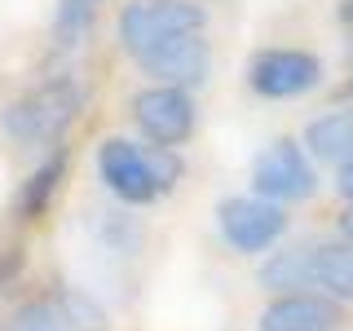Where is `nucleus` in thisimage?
Segmentation results:
<instances>
[{"instance_id":"f257e3e1","label":"nucleus","mask_w":353,"mask_h":331,"mask_svg":"<svg viewBox=\"0 0 353 331\" xmlns=\"http://www.w3.org/2000/svg\"><path fill=\"white\" fill-rule=\"evenodd\" d=\"M80 106H84L80 80L53 75V80H44L40 88L14 97V102L0 110V128H5V137L18 141V146H53L58 150L66 128L80 115Z\"/></svg>"},{"instance_id":"f03ea898","label":"nucleus","mask_w":353,"mask_h":331,"mask_svg":"<svg viewBox=\"0 0 353 331\" xmlns=\"http://www.w3.org/2000/svg\"><path fill=\"white\" fill-rule=\"evenodd\" d=\"M203 27H208V14L194 0H132V5L119 9L115 40L137 62L154 44H163L172 36H199Z\"/></svg>"},{"instance_id":"7ed1b4c3","label":"nucleus","mask_w":353,"mask_h":331,"mask_svg":"<svg viewBox=\"0 0 353 331\" xmlns=\"http://www.w3.org/2000/svg\"><path fill=\"white\" fill-rule=\"evenodd\" d=\"M216 230L243 257H261L287 234V212L261 194H230L216 203Z\"/></svg>"},{"instance_id":"20e7f679","label":"nucleus","mask_w":353,"mask_h":331,"mask_svg":"<svg viewBox=\"0 0 353 331\" xmlns=\"http://www.w3.org/2000/svg\"><path fill=\"white\" fill-rule=\"evenodd\" d=\"M132 119H137L141 137L154 141L159 150H176L181 141L194 137L199 110L194 97L185 88H168V84H150L132 97Z\"/></svg>"},{"instance_id":"39448f33","label":"nucleus","mask_w":353,"mask_h":331,"mask_svg":"<svg viewBox=\"0 0 353 331\" xmlns=\"http://www.w3.org/2000/svg\"><path fill=\"white\" fill-rule=\"evenodd\" d=\"M314 185H318L314 163H309L305 146L292 137H279L274 146H265L256 154V163H252V190L279 208L292 203V199H309Z\"/></svg>"},{"instance_id":"423d86ee","label":"nucleus","mask_w":353,"mask_h":331,"mask_svg":"<svg viewBox=\"0 0 353 331\" xmlns=\"http://www.w3.org/2000/svg\"><path fill=\"white\" fill-rule=\"evenodd\" d=\"M248 84L256 97H270V102L301 97L323 84V62L309 49H261L248 62Z\"/></svg>"},{"instance_id":"0eeeda50","label":"nucleus","mask_w":353,"mask_h":331,"mask_svg":"<svg viewBox=\"0 0 353 331\" xmlns=\"http://www.w3.org/2000/svg\"><path fill=\"white\" fill-rule=\"evenodd\" d=\"M97 172H102L106 190L124 208H146V203L159 199L146 146H137V141H128V137H106L102 146H97Z\"/></svg>"},{"instance_id":"6e6552de","label":"nucleus","mask_w":353,"mask_h":331,"mask_svg":"<svg viewBox=\"0 0 353 331\" xmlns=\"http://www.w3.org/2000/svg\"><path fill=\"white\" fill-rule=\"evenodd\" d=\"M137 66L150 75L154 84H168V88H199L208 80V71H212V44L203 40V31L199 36H172L163 44H154L137 58Z\"/></svg>"},{"instance_id":"1a4fd4ad","label":"nucleus","mask_w":353,"mask_h":331,"mask_svg":"<svg viewBox=\"0 0 353 331\" xmlns=\"http://www.w3.org/2000/svg\"><path fill=\"white\" fill-rule=\"evenodd\" d=\"M336 327H340V305L318 292L274 296L256 314V331H336Z\"/></svg>"},{"instance_id":"9d476101","label":"nucleus","mask_w":353,"mask_h":331,"mask_svg":"<svg viewBox=\"0 0 353 331\" xmlns=\"http://www.w3.org/2000/svg\"><path fill=\"white\" fill-rule=\"evenodd\" d=\"M314 270H318V243H296V248L270 252V261L261 265L256 279H261L265 292L292 296V292H305V287H314Z\"/></svg>"},{"instance_id":"9b49d317","label":"nucleus","mask_w":353,"mask_h":331,"mask_svg":"<svg viewBox=\"0 0 353 331\" xmlns=\"http://www.w3.org/2000/svg\"><path fill=\"white\" fill-rule=\"evenodd\" d=\"M305 150L323 163H336V168L353 163V106L323 110L318 119H309L305 124Z\"/></svg>"},{"instance_id":"f8f14e48","label":"nucleus","mask_w":353,"mask_h":331,"mask_svg":"<svg viewBox=\"0 0 353 331\" xmlns=\"http://www.w3.org/2000/svg\"><path fill=\"white\" fill-rule=\"evenodd\" d=\"M62 177H66V150H49L44 159L36 163V168L27 172V181L18 185V199H14V212L18 221H40L44 212H49V203L58 199L62 190Z\"/></svg>"},{"instance_id":"ddd939ff","label":"nucleus","mask_w":353,"mask_h":331,"mask_svg":"<svg viewBox=\"0 0 353 331\" xmlns=\"http://www.w3.org/2000/svg\"><path fill=\"white\" fill-rule=\"evenodd\" d=\"M88 225H93L97 243L106 252H115V257H137L141 243H146V230H141V221L128 208H97Z\"/></svg>"},{"instance_id":"4468645a","label":"nucleus","mask_w":353,"mask_h":331,"mask_svg":"<svg viewBox=\"0 0 353 331\" xmlns=\"http://www.w3.org/2000/svg\"><path fill=\"white\" fill-rule=\"evenodd\" d=\"M314 287H323L327 301H353V248L349 243H318V270Z\"/></svg>"},{"instance_id":"2eb2a0df","label":"nucleus","mask_w":353,"mask_h":331,"mask_svg":"<svg viewBox=\"0 0 353 331\" xmlns=\"http://www.w3.org/2000/svg\"><path fill=\"white\" fill-rule=\"evenodd\" d=\"M97 18V0H58V14H53V49L75 53L88 40Z\"/></svg>"},{"instance_id":"dca6fc26","label":"nucleus","mask_w":353,"mask_h":331,"mask_svg":"<svg viewBox=\"0 0 353 331\" xmlns=\"http://www.w3.org/2000/svg\"><path fill=\"white\" fill-rule=\"evenodd\" d=\"M53 301H58V309H62V318H66V327H71V331H106L110 327L102 301H93L84 287H58Z\"/></svg>"},{"instance_id":"f3484780","label":"nucleus","mask_w":353,"mask_h":331,"mask_svg":"<svg viewBox=\"0 0 353 331\" xmlns=\"http://www.w3.org/2000/svg\"><path fill=\"white\" fill-rule=\"evenodd\" d=\"M0 331H71L62 318V309L53 296H36V301H22L14 314L5 318V327Z\"/></svg>"},{"instance_id":"a211bd4d","label":"nucleus","mask_w":353,"mask_h":331,"mask_svg":"<svg viewBox=\"0 0 353 331\" xmlns=\"http://www.w3.org/2000/svg\"><path fill=\"white\" fill-rule=\"evenodd\" d=\"M146 154H150V172H154V185H159V194H172L176 181H181V172H185L181 154H176V150H159V146H150Z\"/></svg>"},{"instance_id":"6ab92c4d","label":"nucleus","mask_w":353,"mask_h":331,"mask_svg":"<svg viewBox=\"0 0 353 331\" xmlns=\"http://www.w3.org/2000/svg\"><path fill=\"white\" fill-rule=\"evenodd\" d=\"M18 270H22V248H9V252H0V287H9L18 279Z\"/></svg>"},{"instance_id":"aec40b11","label":"nucleus","mask_w":353,"mask_h":331,"mask_svg":"<svg viewBox=\"0 0 353 331\" xmlns=\"http://www.w3.org/2000/svg\"><path fill=\"white\" fill-rule=\"evenodd\" d=\"M336 190H340V199H345V203H353V163H345V168H340Z\"/></svg>"},{"instance_id":"412c9836","label":"nucleus","mask_w":353,"mask_h":331,"mask_svg":"<svg viewBox=\"0 0 353 331\" xmlns=\"http://www.w3.org/2000/svg\"><path fill=\"white\" fill-rule=\"evenodd\" d=\"M340 243H349V248H353V203L340 212Z\"/></svg>"},{"instance_id":"4be33fe9","label":"nucleus","mask_w":353,"mask_h":331,"mask_svg":"<svg viewBox=\"0 0 353 331\" xmlns=\"http://www.w3.org/2000/svg\"><path fill=\"white\" fill-rule=\"evenodd\" d=\"M340 18H345V22H353V0H345V5H340Z\"/></svg>"},{"instance_id":"5701e85b","label":"nucleus","mask_w":353,"mask_h":331,"mask_svg":"<svg viewBox=\"0 0 353 331\" xmlns=\"http://www.w3.org/2000/svg\"><path fill=\"white\" fill-rule=\"evenodd\" d=\"M349 97H353V84H349Z\"/></svg>"}]
</instances>
